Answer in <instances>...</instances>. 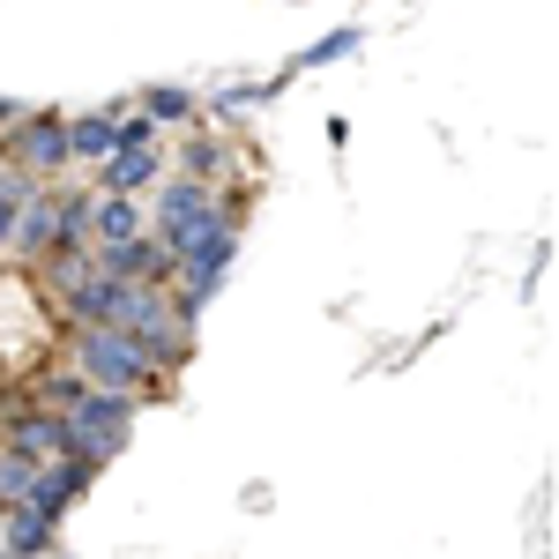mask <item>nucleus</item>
<instances>
[{
	"label": "nucleus",
	"instance_id": "f257e3e1",
	"mask_svg": "<svg viewBox=\"0 0 559 559\" xmlns=\"http://www.w3.org/2000/svg\"><path fill=\"white\" fill-rule=\"evenodd\" d=\"M128 426H134V395H128V388H83V395L68 403L75 455H90V463L120 455V448H128Z\"/></svg>",
	"mask_w": 559,
	"mask_h": 559
},
{
	"label": "nucleus",
	"instance_id": "f03ea898",
	"mask_svg": "<svg viewBox=\"0 0 559 559\" xmlns=\"http://www.w3.org/2000/svg\"><path fill=\"white\" fill-rule=\"evenodd\" d=\"M75 358H83V381L90 388H142L157 366H150V350L134 344L128 329H105V321H83V344H75Z\"/></svg>",
	"mask_w": 559,
	"mask_h": 559
},
{
	"label": "nucleus",
	"instance_id": "7ed1b4c3",
	"mask_svg": "<svg viewBox=\"0 0 559 559\" xmlns=\"http://www.w3.org/2000/svg\"><path fill=\"white\" fill-rule=\"evenodd\" d=\"M8 448H15V455H31V463H52V455H75V432H68V411H31V418H15V432H8Z\"/></svg>",
	"mask_w": 559,
	"mask_h": 559
},
{
	"label": "nucleus",
	"instance_id": "20e7f679",
	"mask_svg": "<svg viewBox=\"0 0 559 559\" xmlns=\"http://www.w3.org/2000/svg\"><path fill=\"white\" fill-rule=\"evenodd\" d=\"M15 165H23V173H60V165H68V120H23Z\"/></svg>",
	"mask_w": 559,
	"mask_h": 559
},
{
	"label": "nucleus",
	"instance_id": "39448f33",
	"mask_svg": "<svg viewBox=\"0 0 559 559\" xmlns=\"http://www.w3.org/2000/svg\"><path fill=\"white\" fill-rule=\"evenodd\" d=\"M210 210H216V202H210V187H202V179H173V187L157 194V231H165V247H173L194 216H210Z\"/></svg>",
	"mask_w": 559,
	"mask_h": 559
},
{
	"label": "nucleus",
	"instance_id": "423d86ee",
	"mask_svg": "<svg viewBox=\"0 0 559 559\" xmlns=\"http://www.w3.org/2000/svg\"><path fill=\"white\" fill-rule=\"evenodd\" d=\"M150 179H157V150L150 142H112L105 150V194H134Z\"/></svg>",
	"mask_w": 559,
	"mask_h": 559
},
{
	"label": "nucleus",
	"instance_id": "0eeeda50",
	"mask_svg": "<svg viewBox=\"0 0 559 559\" xmlns=\"http://www.w3.org/2000/svg\"><path fill=\"white\" fill-rule=\"evenodd\" d=\"M97 261H105L112 276H128V284H142V276H165V269H173V254H157L150 239H105V247H97Z\"/></svg>",
	"mask_w": 559,
	"mask_h": 559
},
{
	"label": "nucleus",
	"instance_id": "6e6552de",
	"mask_svg": "<svg viewBox=\"0 0 559 559\" xmlns=\"http://www.w3.org/2000/svg\"><path fill=\"white\" fill-rule=\"evenodd\" d=\"M8 247H23V254H45V247H52V194H23Z\"/></svg>",
	"mask_w": 559,
	"mask_h": 559
},
{
	"label": "nucleus",
	"instance_id": "1a4fd4ad",
	"mask_svg": "<svg viewBox=\"0 0 559 559\" xmlns=\"http://www.w3.org/2000/svg\"><path fill=\"white\" fill-rule=\"evenodd\" d=\"M90 231H97V247H105V239H134L142 216H134L128 194H105V187H97V202H90Z\"/></svg>",
	"mask_w": 559,
	"mask_h": 559
},
{
	"label": "nucleus",
	"instance_id": "9d476101",
	"mask_svg": "<svg viewBox=\"0 0 559 559\" xmlns=\"http://www.w3.org/2000/svg\"><path fill=\"white\" fill-rule=\"evenodd\" d=\"M52 530H60V522H45L38 508H23V500H15V508H8V552H45V545H52Z\"/></svg>",
	"mask_w": 559,
	"mask_h": 559
},
{
	"label": "nucleus",
	"instance_id": "9b49d317",
	"mask_svg": "<svg viewBox=\"0 0 559 559\" xmlns=\"http://www.w3.org/2000/svg\"><path fill=\"white\" fill-rule=\"evenodd\" d=\"M112 128H120L112 112H90V120H75V128H68V157H105V150H112Z\"/></svg>",
	"mask_w": 559,
	"mask_h": 559
},
{
	"label": "nucleus",
	"instance_id": "f8f14e48",
	"mask_svg": "<svg viewBox=\"0 0 559 559\" xmlns=\"http://www.w3.org/2000/svg\"><path fill=\"white\" fill-rule=\"evenodd\" d=\"M31 477H38V463H31V455H15V448H0V508H15V500L31 492Z\"/></svg>",
	"mask_w": 559,
	"mask_h": 559
},
{
	"label": "nucleus",
	"instance_id": "ddd939ff",
	"mask_svg": "<svg viewBox=\"0 0 559 559\" xmlns=\"http://www.w3.org/2000/svg\"><path fill=\"white\" fill-rule=\"evenodd\" d=\"M344 52H358V31H329L321 45H306L299 68H329V60H344Z\"/></svg>",
	"mask_w": 559,
	"mask_h": 559
},
{
	"label": "nucleus",
	"instance_id": "4468645a",
	"mask_svg": "<svg viewBox=\"0 0 559 559\" xmlns=\"http://www.w3.org/2000/svg\"><path fill=\"white\" fill-rule=\"evenodd\" d=\"M83 373H52V381H45V411H68V403H75V395H83Z\"/></svg>",
	"mask_w": 559,
	"mask_h": 559
},
{
	"label": "nucleus",
	"instance_id": "2eb2a0df",
	"mask_svg": "<svg viewBox=\"0 0 559 559\" xmlns=\"http://www.w3.org/2000/svg\"><path fill=\"white\" fill-rule=\"evenodd\" d=\"M23 179H0V247H8V231H15V210H23Z\"/></svg>",
	"mask_w": 559,
	"mask_h": 559
},
{
	"label": "nucleus",
	"instance_id": "dca6fc26",
	"mask_svg": "<svg viewBox=\"0 0 559 559\" xmlns=\"http://www.w3.org/2000/svg\"><path fill=\"white\" fill-rule=\"evenodd\" d=\"M142 105H150V120H179V112H187L194 97H187V90H150Z\"/></svg>",
	"mask_w": 559,
	"mask_h": 559
}]
</instances>
